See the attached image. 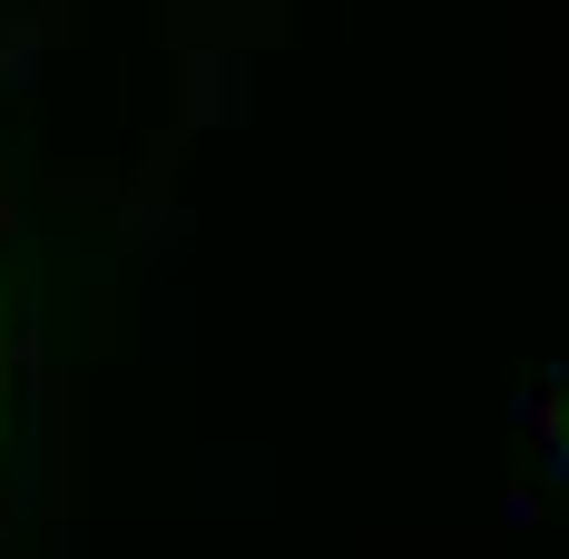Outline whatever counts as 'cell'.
Masks as SVG:
<instances>
[{
    "instance_id": "1",
    "label": "cell",
    "mask_w": 569,
    "mask_h": 559,
    "mask_svg": "<svg viewBox=\"0 0 569 559\" xmlns=\"http://www.w3.org/2000/svg\"><path fill=\"white\" fill-rule=\"evenodd\" d=\"M511 412L530 422V432H540V442H569V422H560V392H520Z\"/></svg>"
}]
</instances>
